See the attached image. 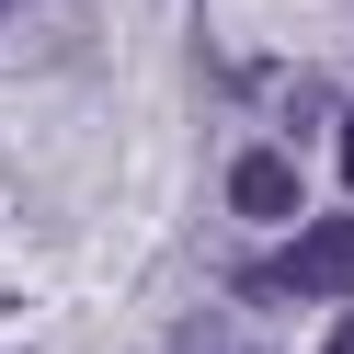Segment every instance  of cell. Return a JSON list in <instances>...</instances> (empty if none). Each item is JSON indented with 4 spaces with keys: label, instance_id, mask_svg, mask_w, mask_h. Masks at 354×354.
Returning <instances> with one entry per match:
<instances>
[{
    "label": "cell",
    "instance_id": "6da1fadb",
    "mask_svg": "<svg viewBox=\"0 0 354 354\" xmlns=\"http://www.w3.org/2000/svg\"><path fill=\"white\" fill-rule=\"evenodd\" d=\"M240 297H354V206L320 217V229H297L274 263H252Z\"/></svg>",
    "mask_w": 354,
    "mask_h": 354
},
{
    "label": "cell",
    "instance_id": "7a4b0ae2",
    "mask_svg": "<svg viewBox=\"0 0 354 354\" xmlns=\"http://www.w3.org/2000/svg\"><path fill=\"white\" fill-rule=\"evenodd\" d=\"M229 217H252V229L297 217V160H286V149H240L229 160Z\"/></svg>",
    "mask_w": 354,
    "mask_h": 354
},
{
    "label": "cell",
    "instance_id": "3957f363",
    "mask_svg": "<svg viewBox=\"0 0 354 354\" xmlns=\"http://www.w3.org/2000/svg\"><path fill=\"white\" fill-rule=\"evenodd\" d=\"M171 354H263V343H252V331H229V320H183V331H171Z\"/></svg>",
    "mask_w": 354,
    "mask_h": 354
},
{
    "label": "cell",
    "instance_id": "277c9868",
    "mask_svg": "<svg viewBox=\"0 0 354 354\" xmlns=\"http://www.w3.org/2000/svg\"><path fill=\"white\" fill-rule=\"evenodd\" d=\"M320 354H354V308H343V320H331V343H320Z\"/></svg>",
    "mask_w": 354,
    "mask_h": 354
},
{
    "label": "cell",
    "instance_id": "5b68a950",
    "mask_svg": "<svg viewBox=\"0 0 354 354\" xmlns=\"http://www.w3.org/2000/svg\"><path fill=\"white\" fill-rule=\"evenodd\" d=\"M343 183H354V103H343Z\"/></svg>",
    "mask_w": 354,
    "mask_h": 354
}]
</instances>
